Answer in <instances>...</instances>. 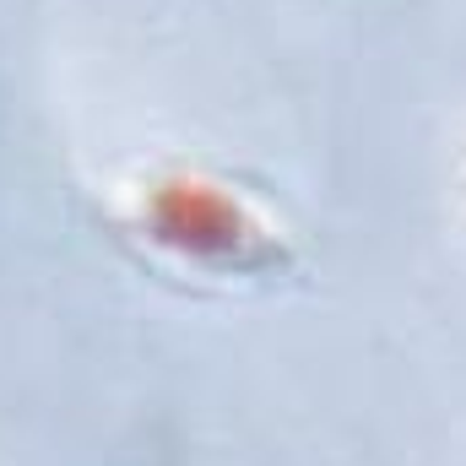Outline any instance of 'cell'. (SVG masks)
Segmentation results:
<instances>
[{
  "instance_id": "cell-1",
  "label": "cell",
  "mask_w": 466,
  "mask_h": 466,
  "mask_svg": "<svg viewBox=\"0 0 466 466\" xmlns=\"http://www.w3.org/2000/svg\"><path fill=\"white\" fill-rule=\"evenodd\" d=\"M141 228L179 260L212 271H266L277 266V238L266 223L207 174H163L141 196Z\"/></svg>"
}]
</instances>
